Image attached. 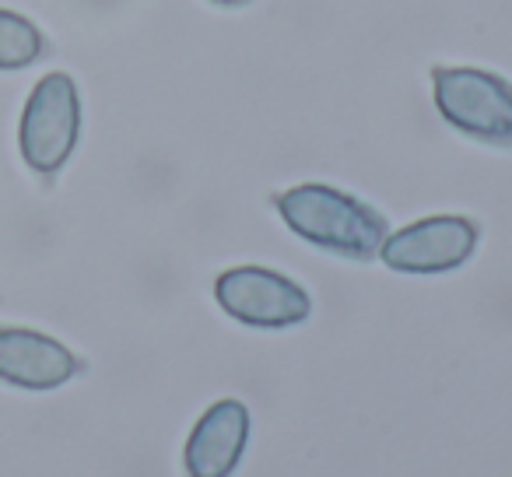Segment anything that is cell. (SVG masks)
I'll return each mask as SVG.
<instances>
[{
	"mask_svg": "<svg viewBox=\"0 0 512 477\" xmlns=\"http://www.w3.org/2000/svg\"><path fill=\"white\" fill-rule=\"evenodd\" d=\"M274 207L299 239L344 260H376L386 243V218L372 204L327 183H302L278 193Z\"/></svg>",
	"mask_w": 512,
	"mask_h": 477,
	"instance_id": "obj_1",
	"label": "cell"
},
{
	"mask_svg": "<svg viewBox=\"0 0 512 477\" xmlns=\"http://www.w3.org/2000/svg\"><path fill=\"white\" fill-rule=\"evenodd\" d=\"M432 95L453 130L512 151V81L481 67H432Z\"/></svg>",
	"mask_w": 512,
	"mask_h": 477,
	"instance_id": "obj_2",
	"label": "cell"
},
{
	"mask_svg": "<svg viewBox=\"0 0 512 477\" xmlns=\"http://www.w3.org/2000/svg\"><path fill=\"white\" fill-rule=\"evenodd\" d=\"M81 137V95L71 74L53 71L32 88L18 123V148L32 172L57 176Z\"/></svg>",
	"mask_w": 512,
	"mask_h": 477,
	"instance_id": "obj_3",
	"label": "cell"
},
{
	"mask_svg": "<svg viewBox=\"0 0 512 477\" xmlns=\"http://www.w3.org/2000/svg\"><path fill=\"white\" fill-rule=\"evenodd\" d=\"M214 299L235 323L253 330H288L299 327L313 313L309 292L288 274L271 267H228L214 281Z\"/></svg>",
	"mask_w": 512,
	"mask_h": 477,
	"instance_id": "obj_4",
	"label": "cell"
},
{
	"mask_svg": "<svg viewBox=\"0 0 512 477\" xmlns=\"http://www.w3.org/2000/svg\"><path fill=\"white\" fill-rule=\"evenodd\" d=\"M481 228L463 214H432L400 232L386 235L383 264L400 274H449L463 267L477 250Z\"/></svg>",
	"mask_w": 512,
	"mask_h": 477,
	"instance_id": "obj_5",
	"label": "cell"
},
{
	"mask_svg": "<svg viewBox=\"0 0 512 477\" xmlns=\"http://www.w3.org/2000/svg\"><path fill=\"white\" fill-rule=\"evenodd\" d=\"M85 369L78 355L57 337L29 327H0V383L15 390H57Z\"/></svg>",
	"mask_w": 512,
	"mask_h": 477,
	"instance_id": "obj_6",
	"label": "cell"
},
{
	"mask_svg": "<svg viewBox=\"0 0 512 477\" xmlns=\"http://www.w3.org/2000/svg\"><path fill=\"white\" fill-rule=\"evenodd\" d=\"M249 439V411L239 400H218L200 414L186 439V477H232Z\"/></svg>",
	"mask_w": 512,
	"mask_h": 477,
	"instance_id": "obj_7",
	"label": "cell"
},
{
	"mask_svg": "<svg viewBox=\"0 0 512 477\" xmlns=\"http://www.w3.org/2000/svg\"><path fill=\"white\" fill-rule=\"evenodd\" d=\"M50 43L39 32L36 22H29L18 11L0 8V71H25L46 57Z\"/></svg>",
	"mask_w": 512,
	"mask_h": 477,
	"instance_id": "obj_8",
	"label": "cell"
},
{
	"mask_svg": "<svg viewBox=\"0 0 512 477\" xmlns=\"http://www.w3.org/2000/svg\"><path fill=\"white\" fill-rule=\"evenodd\" d=\"M211 4H218V8H246L253 0H211Z\"/></svg>",
	"mask_w": 512,
	"mask_h": 477,
	"instance_id": "obj_9",
	"label": "cell"
}]
</instances>
